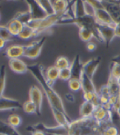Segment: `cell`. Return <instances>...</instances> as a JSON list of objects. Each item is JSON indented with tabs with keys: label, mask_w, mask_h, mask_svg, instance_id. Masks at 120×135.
Here are the masks:
<instances>
[{
	"label": "cell",
	"mask_w": 120,
	"mask_h": 135,
	"mask_svg": "<svg viewBox=\"0 0 120 135\" xmlns=\"http://www.w3.org/2000/svg\"><path fill=\"white\" fill-rule=\"evenodd\" d=\"M107 85L108 86L112 95H120V87L119 81L109 76Z\"/></svg>",
	"instance_id": "cb8c5ba5"
},
{
	"label": "cell",
	"mask_w": 120,
	"mask_h": 135,
	"mask_svg": "<svg viewBox=\"0 0 120 135\" xmlns=\"http://www.w3.org/2000/svg\"><path fill=\"white\" fill-rule=\"evenodd\" d=\"M0 134L2 135H21L16 128L11 127L8 122L0 120Z\"/></svg>",
	"instance_id": "603a6c76"
},
{
	"label": "cell",
	"mask_w": 120,
	"mask_h": 135,
	"mask_svg": "<svg viewBox=\"0 0 120 135\" xmlns=\"http://www.w3.org/2000/svg\"><path fill=\"white\" fill-rule=\"evenodd\" d=\"M80 80L81 82L82 91L83 93L84 92H93V93L98 92L95 86V84L93 81V79L88 76L86 74L83 73Z\"/></svg>",
	"instance_id": "d6986e66"
},
{
	"label": "cell",
	"mask_w": 120,
	"mask_h": 135,
	"mask_svg": "<svg viewBox=\"0 0 120 135\" xmlns=\"http://www.w3.org/2000/svg\"><path fill=\"white\" fill-rule=\"evenodd\" d=\"M0 38L5 40L7 42L13 40V36L10 33L7 26H0Z\"/></svg>",
	"instance_id": "1f68e13d"
},
{
	"label": "cell",
	"mask_w": 120,
	"mask_h": 135,
	"mask_svg": "<svg viewBox=\"0 0 120 135\" xmlns=\"http://www.w3.org/2000/svg\"><path fill=\"white\" fill-rule=\"evenodd\" d=\"M70 65H71V63L69 62V60L64 56L59 57L56 60L55 64H54V66H57L59 70L69 68L70 67Z\"/></svg>",
	"instance_id": "83f0119b"
},
{
	"label": "cell",
	"mask_w": 120,
	"mask_h": 135,
	"mask_svg": "<svg viewBox=\"0 0 120 135\" xmlns=\"http://www.w3.org/2000/svg\"><path fill=\"white\" fill-rule=\"evenodd\" d=\"M64 16V14L60 15V14L54 13L52 15L47 16L46 17L42 19H32L28 25L36 31L38 36L40 33L48 31L52 27L57 25L59 21Z\"/></svg>",
	"instance_id": "3957f363"
},
{
	"label": "cell",
	"mask_w": 120,
	"mask_h": 135,
	"mask_svg": "<svg viewBox=\"0 0 120 135\" xmlns=\"http://www.w3.org/2000/svg\"><path fill=\"white\" fill-rule=\"evenodd\" d=\"M22 108L25 113L29 115H32V114H36L37 115V107L35 105V103L32 102L31 100H27L23 104Z\"/></svg>",
	"instance_id": "4316f807"
},
{
	"label": "cell",
	"mask_w": 120,
	"mask_h": 135,
	"mask_svg": "<svg viewBox=\"0 0 120 135\" xmlns=\"http://www.w3.org/2000/svg\"><path fill=\"white\" fill-rule=\"evenodd\" d=\"M8 42H7L6 40L2 39V38H0V51L2 50L4 48L6 45H7V43Z\"/></svg>",
	"instance_id": "ab89813d"
},
{
	"label": "cell",
	"mask_w": 120,
	"mask_h": 135,
	"mask_svg": "<svg viewBox=\"0 0 120 135\" xmlns=\"http://www.w3.org/2000/svg\"><path fill=\"white\" fill-rule=\"evenodd\" d=\"M101 62V58L100 57H96L90 59L83 63V73L86 74L88 76L93 79L95 75L98 66H100Z\"/></svg>",
	"instance_id": "30bf717a"
},
{
	"label": "cell",
	"mask_w": 120,
	"mask_h": 135,
	"mask_svg": "<svg viewBox=\"0 0 120 135\" xmlns=\"http://www.w3.org/2000/svg\"><path fill=\"white\" fill-rule=\"evenodd\" d=\"M9 66L11 71L16 74H25L28 71V65L21 59L9 60Z\"/></svg>",
	"instance_id": "5bb4252c"
},
{
	"label": "cell",
	"mask_w": 120,
	"mask_h": 135,
	"mask_svg": "<svg viewBox=\"0 0 120 135\" xmlns=\"http://www.w3.org/2000/svg\"><path fill=\"white\" fill-rule=\"evenodd\" d=\"M114 33H115V37H120V24L119 23H117L114 28Z\"/></svg>",
	"instance_id": "f35d334b"
},
{
	"label": "cell",
	"mask_w": 120,
	"mask_h": 135,
	"mask_svg": "<svg viewBox=\"0 0 120 135\" xmlns=\"http://www.w3.org/2000/svg\"><path fill=\"white\" fill-rule=\"evenodd\" d=\"M119 135H120V134H119Z\"/></svg>",
	"instance_id": "7dc6e473"
},
{
	"label": "cell",
	"mask_w": 120,
	"mask_h": 135,
	"mask_svg": "<svg viewBox=\"0 0 120 135\" xmlns=\"http://www.w3.org/2000/svg\"><path fill=\"white\" fill-rule=\"evenodd\" d=\"M28 69L42 86L50 108L57 109L67 115L62 98L54 91L53 86H50L47 82L44 76V67L42 64H34L29 65L28 66Z\"/></svg>",
	"instance_id": "6da1fadb"
},
{
	"label": "cell",
	"mask_w": 120,
	"mask_h": 135,
	"mask_svg": "<svg viewBox=\"0 0 120 135\" xmlns=\"http://www.w3.org/2000/svg\"><path fill=\"white\" fill-rule=\"evenodd\" d=\"M69 88L73 92H78L80 90H82L81 80L71 78L69 81Z\"/></svg>",
	"instance_id": "4dcf8cb0"
},
{
	"label": "cell",
	"mask_w": 120,
	"mask_h": 135,
	"mask_svg": "<svg viewBox=\"0 0 120 135\" xmlns=\"http://www.w3.org/2000/svg\"><path fill=\"white\" fill-rule=\"evenodd\" d=\"M8 124L14 128H17L22 124V119L19 115L12 114L8 117Z\"/></svg>",
	"instance_id": "f546056e"
},
{
	"label": "cell",
	"mask_w": 120,
	"mask_h": 135,
	"mask_svg": "<svg viewBox=\"0 0 120 135\" xmlns=\"http://www.w3.org/2000/svg\"><path fill=\"white\" fill-rule=\"evenodd\" d=\"M6 66L5 65H2L0 66V98L4 96V92L6 87Z\"/></svg>",
	"instance_id": "484cf974"
},
{
	"label": "cell",
	"mask_w": 120,
	"mask_h": 135,
	"mask_svg": "<svg viewBox=\"0 0 120 135\" xmlns=\"http://www.w3.org/2000/svg\"><path fill=\"white\" fill-rule=\"evenodd\" d=\"M91 5L93 8L95 9V11H96V9H100V8H103V5H102V1H87Z\"/></svg>",
	"instance_id": "d590c367"
},
{
	"label": "cell",
	"mask_w": 120,
	"mask_h": 135,
	"mask_svg": "<svg viewBox=\"0 0 120 135\" xmlns=\"http://www.w3.org/2000/svg\"><path fill=\"white\" fill-rule=\"evenodd\" d=\"M32 135H47L43 132H41V131H34L31 133Z\"/></svg>",
	"instance_id": "b9f144b4"
},
{
	"label": "cell",
	"mask_w": 120,
	"mask_h": 135,
	"mask_svg": "<svg viewBox=\"0 0 120 135\" xmlns=\"http://www.w3.org/2000/svg\"><path fill=\"white\" fill-rule=\"evenodd\" d=\"M59 69L54 65L49 66L48 68L44 70L45 78H46L47 82L52 86H53L54 84L59 78Z\"/></svg>",
	"instance_id": "e0dca14e"
},
{
	"label": "cell",
	"mask_w": 120,
	"mask_h": 135,
	"mask_svg": "<svg viewBox=\"0 0 120 135\" xmlns=\"http://www.w3.org/2000/svg\"><path fill=\"white\" fill-rule=\"evenodd\" d=\"M37 33L33 28L29 26L28 25H24L23 27L22 31H21L20 34L18 35V38L22 40H29L32 38L37 37Z\"/></svg>",
	"instance_id": "7402d4cb"
},
{
	"label": "cell",
	"mask_w": 120,
	"mask_h": 135,
	"mask_svg": "<svg viewBox=\"0 0 120 135\" xmlns=\"http://www.w3.org/2000/svg\"><path fill=\"white\" fill-rule=\"evenodd\" d=\"M97 27L100 33V37L102 38V42L107 45V47H108L114 38H115L114 29L110 26L100 25L98 23H97Z\"/></svg>",
	"instance_id": "ba28073f"
},
{
	"label": "cell",
	"mask_w": 120,
	"mask_h": 135,
	"mask_svg": "<svg viewBox=\"0 0 120 135\" xmlns=\"http://www.w3.org/2000/svg\"><path fill=\"white\" fill-rule=\"evenodd\" d=\"M13 18L19 21L23 25H28V23L32 20V16L30 11H22V12H18L15 15Z\"/></svg>",
	"instance_id": "d4e9b609"
},
{
	"label": "cell",
	"mask_w": 120,
	"mask_h": 135,
	"mask_svg": "<svg viewBox=\"0 0 120 135\" xmlns=\"http://www.w3.org/2000/svg\"><path fill=\"white\" fill-rule=\"evenodd\" d=\"M71 78H72V76H71L70 67L67 68V69H62L59 71V79L60 80L64 81H69Z\"/></svg>",
	"instance_id": "836d02e7"
},
{
	"label": "cell",
	"mask_w": 120,
	"mask_h": 135,
	"mask_svg": "<svg viewBox=\"0 0 120 135\" xmlns=\"http://www.w3.org/2000/svg\"><path fill=\"white\" fill-rule=\"evenodd\" d=\"M65 98H66V100L69 103L75 102V96H74L72 93H66V94H65Z\"/></svg>",
	"instance_id": "74e56055"
},
{
	"label": "cell",
	"mask_w": 120,
	"mask_h": 135,
	"mask_svg": "<svg viewBox=\"0 0 120 135\" xmlns=\"http://www.w3.org/2000/svg\"><path fill=\"white\" fill-rule=\"evenodd\" d=\"M112 123H101L93 117L81 118L71 121L67 127V135H104L105 129Z\"/></svg>",
	"instance_id": "7a4b0ae2"
},
{
	"label": "cell",
	"mask_w": 120,
	"mask_h": 135,
	"mask_svg": "<svg viewBox=\"0 0 120 135\" xmlns=\"http://www.w3.org/2000/svg\"><path fill=\"white\" fill-rule=\"evenodd\" d=\"M104 135H119V129L114 125L109 126L105 129Z\"/></svg>",
	"instance_id": "e575fe53"
},
{
	"label": "cell",
	"mask_w": 120,
	"mask_h": 135,
	"mask_svg": "<svg viewBox=\"0 0 120 135\" xmlns=\"http://www.w3.org/2000/svg\"><path fill=\"white\" fill-rule=\"evenodd\" d=\"M25 45H12L6 49V56L9 60L20 59L21 57H24Z\"/></svg>",
	"instance_id": "8fae6325"
},
{
	"label": "cell",
	"mask_w": 120,
	"mask_h": 135,
	"mask_svg": "<svg viewBox=\"0 0 120 135\" xmlns=\"http://www.w3.org/2000/svg\"><path fill=\"white\" fill-rule=\"evenodd\" d=\"M83 64L81 61L80 55H76L73 60L71 63L70 69L71 71V76L73 79H80L83 73Z\"/></svg>",
	"instance_id": "7c38bea8"
},
{
	"label": "cell",
	"mask_w": 120,
	"mask_h": 135,
	"mask_svg": "<svg viewBox=\"0 0 120 135\" xmlns=\"http://www.w3.org/2000/svg\"><path fill=\"white\" fill-rule=\"evenodd\" d=\"M112 62H117V64H119L120 65V55L115 56L114 57L112 58Z\"/></svg>",
	"instance_id": "60d3db41"
},
{
	"label": "cell",
	"mask_w": 120,
	"mask_h": 135,
	"mask_svg": "<svg viewBox=\"0 0 120 135\" xmlns=\"http://www.w3.org/2000/svg\"><path fill=\"white\" fill-rule=\"evenodd\" d=\"M116 113H117V114L119 115V117H120V107L117 109V110H116Z\"/></svg>",
	"instance_id": "7bdbcfd3"
},
{
	"label": "cell",
	"mask_w": 120,
	"mask_h": 135,
	"mask_svg": "<svg viewBox=\"0 0 120 135\" xmlns=\"http://www.w3.org/2000/svg\"><path fill=\"white\" fill-rule=\"evenodd\" d=\"M94 17L96 18L97 23L100 25H107V26H110L114 29L117 23H115L112 18L111 16L109 15L108 11L103 8L96 9L95 11V15Z\"/></svg>",
	"instance_id": "5b68a950"
},
{
	"label": "cell",
	"mask_w": 120,
	"mask_h": 135,
	"mask_svg": "<svg viewBox=\"0 0 120 135\" xmlns=\"http://www.w3.org/2000/svg\"><path fill=\"white\" fill-rule=\"evenodd\" d=\"M51 4L53 8L54 13L56 14L64 15L69 8L70 2L63 0H52Z\"/></svg>",
	"instance_id": "ac0fdd59"
},
{
	"label": "cell",
	"mask_w": 120,
	"mask_h": 135,
	"mask_svg": "<svg viewBox=\"0 0 120 135\" xmlns=\"http://www.w3.org/2000/svg\"><path fill=\"white\" fill-rule=\"evenodd\" d=\"M23 26L24 25L15 18H12L7 25L9 32L13 37H18V35L20 34L21 31H22Z\"/></svg>",
	"instance_id": "44dd1931"
},
{
	"label": "cell",
	"mask_w": 120,
	"mask_h": 135,
	"mask_svg": "<svg viewBox=\"0 0 120 135\" xmlns=\"http://www.w3.org/2000/svg\"><path fill=\"white\" fill-rule=\"evenodd\" d=\"M26 2L28 4L30 13L31 14L32 19H42L46 17L47 14L38 2V1L27 0Z\"/></svg>",
	"instance_id": "9c48e42d"
},
{
	"label": "cell",
	"mask_w": 120,
	"mask_h": 135,
	"mask_svg": "<svg viewBox=\"0 0 120 135\" xmlns=\"http://www.w3.org/2000/svg\"><path fill=\"white\" fill-rule=\"evenodd\" d=\"M110 76L117 80H120V65L112 61L110 64Z\"/></svg>",
	"instance_id": "f1b7e54d"
},
{
	"label": "cell",
	"mask_w": 120,
	"mask_h": 135,
	"mask_svg": "<svg viewBox=\"0 0 120 135\" xmlns=\"http://www.w3.org/2000/svg\"><path fill=\"white\" fill-rule=\"evenodd\" d=\"M71 9L73 11L74 18L82 17L86 15L85 1H75L72 2Z\"/></svg>",
	"instance_id": "ffe728a7"
},
{
	"label": "cell",
	"mask_w": 120,
	"mask_h": 135,
	"mask_svg": "<svg viewBox=\"0 0 120 135\" xmlns=\"http://www.w3.org/2000/svg\"><path fill=\"white\" fill-rule=\"evenodd\" d=\"M52 110V113L53 114V116L55 119L56 122H57L58 125L63 127H68L70 123L71 120H69V116L67 114L62 113V111L59 110L57 109L50 108Z\"/></svg>",
	"instance_id": "2e32d148"
},
{
	"label": "cell",
	"mask_w": 120,
	"mask_h": 135,
	"mask_svg": "<svg viewBox=\"0 0 120 135\" xmlns=\"http://www.w3.org/2000/svg\"><path fill=\"white\" fill-rule=\"evenodd\" d=\"M29 100L35 103L37 107V115L38 116L41 115L42 110V100H43V94L42 91L36 86H32L29 90Z\"/></svg>",
	"instance_id": "8992f818"
},
{
	"label": "cell",
	"mask_w": 120,
	"mask_h": 135,
	"mask_svg": "<svg viewBox=\"0 0 120 135\" xmlns=\"http://www.w3.org/2000/svg\"><path fill=\"white\" fill-rule=\"evenodd\" d=\"M96 105L92 102L83 101L79 109V115L81 118L93 117Z\"/></svg>",
	"instance_id": "9a60e30c"
},
{
	"label": "cell",
	"mask_w": 120,
	"mask_h": 135,
	"mask_svg": "<svg viewBox=\"0 0 120 135\" xmlns=\"http://www.w3.org/2000/svg\"><path fill=\"white\" fill-rule=\"evenodd\" d=\"M21 107V105L17 100L5 96L0 98V111L15 110L20 108Z\"/></svg>",
	"instance_id": "4fadbf2b"
},
{
	"label": "cell",
	"mask_w": 120,
	"mask_h": 135,
	"mask_svg": "<svg viewBox=\"0 0 120 135\" xmlns=\"http://www.w3.org/2000/svg\"><path fill=\"white\" fill-rule=\"evenodd\" d=\"M112 112L100 105H96L93 117L98 122L101 123H112Z\"/></svg>",
	"instance_id": "52a82bcc"
},
{
	"label": "cell",
	"mask_w": 120,
	"mask_h": 135,
	"mask_svg": "<svg viewBox=\"0 0 120 135\" xmlns=\"http://www.w3.org/2000/svg\"><path fill=\"white\" fill-rule=\"evenodd\" d=\"M0 18H1V16H0Z\"/></svg>",
	"instance_id": "f6af8a7d"
},
{
	"label": "cell",
	"mask_w": 120,
	"mask_h": 135,
	"mask_svg": "<svg viewBox=\"0 0 120 135\" xmlns=\"http://www.w3.org/2000/svg\"><path fill=\"white\" fill-rule=\"evenodd\" d=\"M0 135H2V134H0Z\"/></svg>",
	"instance_id": "bcb514c9"
},
{
	"label": "cell",
	"mask_w": 120,
	"mask_h": 135,
	"mask_svg": "<svg viewBox=\"0 0 120 135\" xmlns=\"http://www.w3.org/2000/svg\"><path fill=\"white\" fill-rule=\"evenodd\" d=\"M46 42V37L43 36L40 39L33 41L28 45H25V57L35 60L40 56L42 49Z\"/></svg>",
	"instance_id": "277c9868"
},
{
	"label": "cell",
	"mask_w": 120,
	"mask_h": 135,
	"mask_svg": "<svg viewBox=\"0 0 120 135\" xmlns=\"http://www.w3.org/2000/svg\"><path fill=\"white\" fill-rule=\"evenodd\" d=\"M86 49L88 50V51L89 52H94L97 48V45H96V43H94L93 42H88L86 43Z\"/></svg>",
	"instance_id": "8d00e7d4"
},
{
	"label": "cell",
	"mask_w": 120,
	"mask_h": 135,
	"mask_svg": "<svg viewBox=\"0 0 120 135\" xmlns=\"http://www.w3.org/2000/svg\"><path fill=\"white\" fill-rule=\"evenodd\" d=\"M119 87H120V80H119Z\"/></svg>",
	"instance_id": "ee69618b"
},
{
	"label": "cell",
	"mask_w": 120,
	"mask_h": 135,
	"mask_svg": "<svg viewBox=\"0 0 120 135\" xmlns=\"http://www.w3.org/2000/svg\"><path fill=\"white\" fill-rule=\"evenodd\" d=\"M38 2L40 4V6L42 7V9H44V11L46 12V13L48 15H52V14H54V10L53 8H52V6L51 1H49V0H40V1H38Z\"/></svg>",
	"instance_id": "d6a6232c"
}]
</instances>
